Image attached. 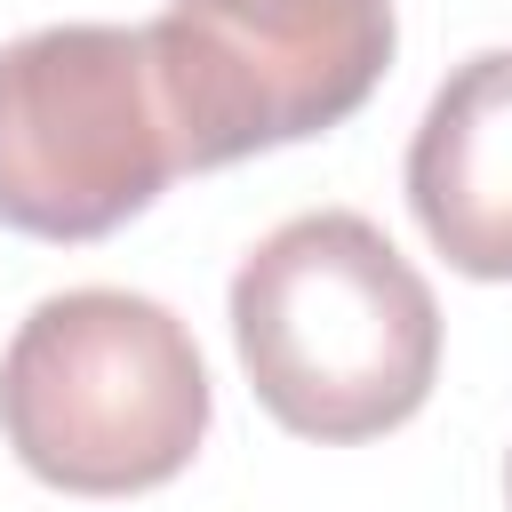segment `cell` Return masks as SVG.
I'll use <instances>...</instances> for the list:
<instances>
[{"label":"cell","instance_id":"1","mask_svg":"<svg viewBox=\"0 0 512 512\" xmlns=\"http://www.w3.org/2000/svg\"><path fill=\"white\" fill-rule=\"evenodd\" d=\"M232 344L296 440H376L432 400L440 304L424 272L352 208L264 232L232 272Z\"/></svg>","mask_w":512,"mask_h":512},{"label":"cell","instance_id":"2","mask_svg":"<svg viewBox=\"0 0 512 512\" xmlns=\"http://www.w3.org/2000/svg\"><path fill=\"white\" fill-rule=\"evenodd\" d=\"M0 432L64 496H144L208 440L200 344L152 296L64 288L0 352Z\"/></svg>","mask_w":512,"mask_h":512},{"label":"cell","instance_id":"3","mask_svg":"<svg viewBox=\"0 0 512 512\" xmlns=\"http://www.w3.org/2000/svg\"><path fill=\"white\" fill-rule=\"evenodd\" d=\"M176 160L144 24H40L0 48V224L104 240L144 216Z\"/></svg>","mask_w":512,"mask_h":512},{"label":"cell","instance_id":"4","mask_svg":"<svg viewBox=\"0 0 512 512\" xmlns=\"http://www.w3.org/2000/svg\"><path fill=\"white\" fill-rule=\"evenodd\" d=\"M144 48L176 160L224 168L352 120L392 64V0H168Z\"/></svg>","mask_w":512,"mask_h":512},{"label":"cell","instance_id":"5","mask_svg":"<svg viewBox=\"0 0 512 512\" xmlns=\"http://www.w3.org/2000/svg\"><path fill=\"white\" fill-rule=\"evenodd\" d=\"M408 208L464 280H512V48L464 56L408 144Z\"/></svg>","mask_w":512,"mask_h":512},{"label":"cell","instance_id":"6","mask_svg":"<svg viewBox=\"0 0 512 512\" xmlns=\"http://www.w3.org/2000/svg\"><path fill=\"white\" fill-rule=\"evenodd\" d=\"M504 496H512V464H504Z\"/></svg>","mask_w":512,"mask_h":512}]
</instances>
